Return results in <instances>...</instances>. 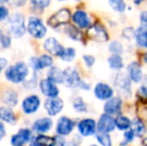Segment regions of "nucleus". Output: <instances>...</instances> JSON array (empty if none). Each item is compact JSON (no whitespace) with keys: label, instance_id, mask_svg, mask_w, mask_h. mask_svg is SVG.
Here are the masks:
<instances>
[{"label":"nucleus","instance_id":"obj_1","mask_svg":"<svg viewBox=\"0 0 147 146\" xmlns=\"http://www.w3.org/2000/svg\"><path fill=\"white\" fill-rule=\"evenodd\" d=\"M30 73L29 65L24 61H17L5 68L4 76L7 81L13 84H21L27 80Z\"/></svg>","mask_w":147,"mask_h":146},{"label":"nucleus","instance_id":"obj_2","mask_svg":"<svg viewBox=\"0 0 147 146\" xmlns=\"http://www.w3.org/2000/svg\"><path fill=\"white\" fill-rule=\"evenodd\" d=\"M8 31L11 36L20 38L24 36L27 31V25L25 23V18L19 12H15L8 18Z\"/></svg>","mask_w":147,"mask_h":146},{"label":"nucleus","instance_id":"obj_3","mask_svg":"<svg viewBox=\"0 0 147 146\" xmlns=\"http://www.w3.org/2000/svg\"><path fill=\"white\" fill-rule=\"evenodd\" d=\"M114 89L119 93V96L124 98H130L132 95V81L128 77L127 73L118 71L113 78Z\"/></svg>","mask_w":147,"mask_h":146},{"label":"nucleus","instance_id":"obj_4","mask_svg":"<svg viewBox=\"0 0 147 146\" xmlns=\"http://www.w3.org/2000/svg\"><path fill=\"white\" fill-rule=\"evenodd\" d=\"M86 34H87V37L90 40L97 43L108 42L109 39H110L106 26L99 21L93 22V24L90 26V28H88L86 30Z\"/></svg>","mask_w":147,"mask_h":146},{"label":"nucleus","instance_id":"obj_5","mask_svg":"<svg viewBox=\"0 0 147 146\" xmlns=\"http://www.w3.org/2000/svg\"><path fill=\"white\" fill-rule=\"evenodd\" d=\"M27 32L35 39H42L47 34V27L42 19L37 16H30L27 20Z\"/></svg>","mask_w":147,"mask_h":146},{"label":"nucleus","instance_id":"obj_6","mask_svg":"<svg viewBox=\"0 0 147 146\" xmlns=\"http://www.w3.org/2000/svg\"><path fill=\"white\" fill-rule=\"evenodd\" d=\"M71 16L72 13L70 9L61 8L48 18L47 24L53 29H57L61 26H66L67 24H69L70 20H71Z\"/></svg>","mask_w":147,"mask_h":146},{"label":"nucleus","instance_id":"obj_7","mask_svg":"<svg viewBox=\"0 0 147 146\" xmlns=\"http://www.w3.org/2000/svg\"><path fill=\"white\" fill-rule=\"evenodd\" d=\"M53 64H54V59H53L52 55L48 54V53H44V54H41L39 56L30 58L28 65L35 72H38V71H42L45 69H49L53 66Z\"/></svg>","mask_w":147,"mask_h":146},{"label":"nucleus","instance_id":"obj_8","mask_svg":"<svg viewBox=\"0 0 147 146\" xmlns=\"http://www.w3.org/2000/svg\"><path fill=\"white\" fill-rule=\"evenodd\" d=\"M71 21L74 25H76L81 30H87L93 24L90 14L85 9H83V8H77L72 13Z\"/></svg>","mask_w":147,"mask_h":146},{"label":"nucleus","instance_id":"obj_9","mask_svg":"<svg viewBox=\"0 0 147 146\" xmlns=\"http://www.w3.org/2000/svg\"><path fill=\"white\" fill-rule=\"evenodd\" d=\"M78 134L82 137L95 136L97 133V121L90 117H86L79 120L76 124Z\"/></svg>","mask_w":147,"mask_h":146},{"label":"nucleus","instance_id":"obj_10","mask_svg":"<svg viewBox=\"0 0 147 146\" xmlns=\"http://www.w3.org/2000/svg\"><path fill=\"white\" fill-rule=\"evenodd\" d=\"M77 123L68 116H60L55 125V132L60 136H69L72 134Z\"/></svg>","mask_w":147,"mask_h":146},{"label":"nucleus","instance_id":"obj_11","mask_svg":"<svg viewBox=\"0 0 147 146\" xmlns=\"http://www.w3.org/2000/svg\"><path fill=\"white\" fill-rule=\"evenodd\" d=\"M20 106L22 112L25 115H32L40 109L41 98L37 94H30L24 97Z\"/></svg>","mask_w":147,"mask_h":146},{"label":"nucleus","instance_id":"obj_12","mask_svg":"<svg viewBox=\"0 0 147 146\" xmlns=\"http://www.w3.org/2000/svg\"><path fill=\"white\" fill-rule=\"evenodd\" d=\"M63 85L67 88H78V85L82 80L78 69L73 66H68L63 69Z\"/></svg>","mask_w":147,"mask_h":146},{"label":"nucleus","instance_id":"obj_13","mask_svg":"<svg viewBox=\"0 0 147 146\" xmlns=\"http://www.w3.org/2000/svg\"><path fill=\"white\" fill-rule=\"evenodd\" d=\"M34 131L30 128H21L16 133L11 135L10 137V145L11 146H25L26 144H29L31 139L33 138Z\"/></svg>","mask_w":147,"mask_h":146},{"label":"nucleus","instance_id":"obj_14","mask_svg":"<svg viewBox=\"0 0 147 146\" xmlns=\"http://www.w3.org/2000/svg\"><path fill=\"white\" fill-rule=\"evenodd\" d=\"M115 89L106 82H97L93 88V94L99 101H106L114 96Z\"/></svg>","mask_w":147,"mask_h":146},{"label":"nucleus","instance_id":"obj_15","mask_svg":"<svg viewBox=\"0 0 147 146\" xmlns=\"http://www.w3.org/2000/svg\"><path fill=\"white\" fill-rule=\"evenodd\" d=\"M43 107H44L45 112L47 113L48 116L55 117L60 114L62 110L64 109V101L59 96L58 97L47 98L43 103Z\"/></svg>","mask_w":147,"mask_h":146},{"label":"nucleus","instance_id":"obj_16","mask_svg":"<svg viewBox=\"0 0 147 146\" xmlns=\"http://www.w3.org/2000/svg\"><path fill=\"white\" fill-rule=\"evenodd\" d=\"M116 129L114 116L103 112L97 120V133H109L111 134Z\"/></svg>","mask_w":147,"mask_h":146},{"label":"nucleus","instance_id":"obj_17","mask_svg":"<svg viewBox=\"0 0 147 146\" xmlns=\"http://www.w3.org/2000/svg\"><path fill=\"white\" fill-rule=\"evenodd\" d=\"M38 87L40 92L47 98L58 97L60 90L58 87V84L52 82L48 78H42L38 82Z\"/></svg>","mask_w":147,"mask_h":146},{"label":"nucleus","instance_id":"obj_18","mask_svg":"<svg viewBox=\"0 0 147 146\" xmlns=\"http://www.w3.org/2000/svg\"><path fill=\"white\" fill-rule=\"evenodd\" d=\"M123 107V100L121 96H113L110 99L106 100L103 105V112L111 116H117L121 114Z\"/></svg>","mask_w":147,"mask_h":146},{"label":"nucleus","instance_id":"obj_19","mask_svg":"<svg viewBox=\"0 0 147 146\" xmlns=\"http://www.w3.org/2000/svg\"><path fill=\"white\" fill-rule=\"evenodd\" d=\"M43 49L46 51V53L59 58L65 50V47L55 37H47L43 42Z\"/></svg>","mask_w":147,"mask_h":146},{"label":"nucleus","instance_id":"obj_20","mask_svg":"<svg viewBox=\"0 0 147 146\" xmlns=\"http://www.w3.org/2000/svg\"><path fill=\"white\" fill-rule=\"evenodd\" d=\"M126 73L133 83H141L144 79L143 69L138 61H131L126 67Z\"/></svg>","mask_w":147,"mask_h":146},{"label":"nucleus","instance_id":"obj_21","mask_svg":"<svg viewBox=\"0 0 147 146\" xmlns=\"http://www.w3.org/2000/svg\"><path fill=\"white\" fill-rule=\"evenodd\" d=\"M53 127V120L50 116L37 118L32 124V130L36 134H47Z\"/></svg>","mask_w":147,"mask_h":146},{"label":"nucleus","instance_id":"obj_22","mask_svg":"<svg viewBox=\"0 0 147 146\" xmlns=\"http://www.w3.org/2000/svg\"><path fill=\"white\" fill-rule=\"evenodd\" d=\"M0 101L4 105L13 108L17 106L18 102H19V95L16 90L12 89V88H7V89L3 90L0 94Z\"/></svg>","mask_w":147,"mask_h":146},{"label":"nucleus","instance_id":"obj_23","mask_svg":"<svg viewBox=\"0 0 147 146\" xmlns=\"http://www.w3.org/2000/svg\"><path fill=\"white\" fill-rule=\"evenodd\" d=\"M0 121L6 123V124H15L17 121V117L12 109V107L3 105L0 107Z\"/></svg>","mask_w":147,"mask_h":146},{"label":"nucleus","instance_id":"obj_24","mask_svg":"<svg viewBox=\"0 0 147 146\" xmlns=\"http://www.w3.org/2000/svg\"><path fill=\"white\" fill-rule=\"evenodd\" d=\"M134 41L137 47L147 49V25H139L136 28Z\"/></svg>","mask_w":147,"mask_h":146},{"label":"nucleus","instance_id":"obj_25","mask_svg":"<svg viewBox=\"0 0 147 146\" xmlns=\"http://www.w3.org/2000/svg\"><path fill=\"white\" fill-rule=\"evenodd\" d=\"M64 33L66 34V36L68 38H70L73 41H78L81 42L84 39V34L82 32V30L80 28H78L74 24H67L64 27Z\"/></svg>","mask_w":147,"mask_h":146},{"label":"nucleus","instance_id":"obj_26","mask_svg":"<svg viewBox=\"0 0 147 146\" xmlns=\"http://www.w3.org/2000/svg\"><path fill=\"white\" fill-rule=\"evenodd\" d=\"M131 129L133 130L136 137H139V138H143L147 133V126L144 120L140 117H134L132 119Z\"/></svg>","mask_w":147,"mask_h":146},{"label":"nucleus","instance_id":"obj_27","mask_svg":"<svg viewBox=\"0 0 147 146\" xmlns=\"http://www.w3.org/2000/svg\"><path fill=\"white\" fill-rule=\"evenodd\" d=\"M54 144V136L46 134H36L29 142V146H52Z\"/></svg>","mask_w":147,"mask_h":146},{"label":"nucleus","instance_id":"obj_28","mask_svg":"<svg viewBox=\"0 0 147 146\" xmlns=\"http://www.w3.org/2000/svg\"><path fill=\"white\" fill-rule=\"evenodd\" d=\"M107 63H108L109 68L116 72L122 71V69L124 68V60L122 55L110 54V56L107 58Z\"/></svg>","mask_w":147,"mask_h":146},{"label":"nucleus","instance_id":"obj_29","mask_svg":"<svg viewBox=\"0 0 147 146\" xmlns=\"http://www.w3.org/2000/svg\"><path fill=\"white\" fill-rule=\"evenodd\" d=\"M46 77L56 84H63V77H64L63 69L59 68L57 66L50 67L48 69V71H47Z\"/></svg>","mask_w":147,"mask_h":146},{"label":"nucleus","instance_id":"obj_30","mask_svg":"<svg viewBox=\"0 0 147 146\" xmlns=\"http://www.w3.org/2000/svg\"><path fill=\"white\" fill-rule=\"evenodd\" d=\"M132 120L126 115L121 114L115 116V125H116V129L119 131H125L131 128Z\"/></svg>","mask_w":147,"mask_h":146},{"label":"nucleus","instance_id":"obj_31","mask_svg":"<svg viewBox=\"0 0 147 146\" xmlns=\"http://www.w3.org/2000/svg\"><path fill=\"white\" fill-rule=\"evenodd\" d=\"M73 110L77 113H87L89 111V106L81 96H76L72 101Z\"/></svg>","mask_w":147,"mask_h":146},{"label":"nucleus","instance_id":"obj_32","mask_svg":"<svg viewBox=\"0 0 147 146\" xmlns=\"http://www.w3.org/2000/svg\"><path fill=\"white\" fill-rule=\"evenodd\" d=\"M108 5L114 12L123 14L128 9L127 3L125 0H108Z\"/></svg>","mask_w":147,"mask_h":146},{"label":"nucleus","instance_id":"obj_33","mask_svg":"<svg viewBox=\"0 0 147 146\" xmlns=\"http://www.w3.org/2000/svg\"><path fill=\"white\" fill-rule=\"evenodd\" d=\"M76 58V49L74 47H65V50L62 53V55L59 57V59L63 62L70 63L74 61Z\"/></svg>","mask_w":147,"mask_h":146},{"label":"nucleus","instance_id":"obj_34","mask_svg":"<svg viewBox=\"0 0 147 146\" xmlns=\"http://www.w3.org/2000/svg\"><path fill=\"white\" fill-rule=\"evenodd\" d=\"M108 51L110 54H118L122 55L124 53V46L121 41L119 40H112L108 44Z\"/></svg>","mask_w":147,"mask_h":146},{"label":"nucleus","instance_id":"obj_35","mask_svg":"<svg viewBox=\"0 0 147 146\" xmlns=\"http://www.w3.org/2000/svg\"><path fill=\"white\" fill-rule=\"evenodd\" d=\"M95 138L99 146H113L112 138L109 133H96Z\"/></svg>","mask_w":147,"mask_h":146},{"label":"nucleus","instance_id":"obj_36","mask_svg":"<svg viewBox=\"0 0 147 146\" xmlns=\"http://www.w3.org/2000/svg\"><path fill=\"white\" fill-rule=\"evenodd\" d=\"M135 137L136 135L134 134L133 130L131 128L123 131V138L119 142V146H128L129 144H131L135 140Z\"/></svg>","mask_w":147,"mask_h":146},{"label":"nucleus","instance_id":"obj_37","mask_svg":"<svg viewBox=\"0 0 147 146\" xmlns=\"http://www.w3.org/2000/svg\"><path fill=\"white\" fill-rule=\"evenodd\" d=\"M135 31L136 28H133L131 26H127V27H124L121 31V36L123 37L125 40H134V37H135Z\"/></svg>","mask_w":147,"mask_h":146},{"label":"nucleus","instance_id":"obj_38","mask_svg":"<svg viewBox=\"0 0 147 146\" xmlns=\"http://www.w3.org/2000/svg\"><path fill=\"white\" fill-rule=\"evenodd\" d=\"M29 1L33 8L39 10H43L45 8L49 7L51 3V0H29Z\"/></svg>","mask_w":147,"mask_h":146},{"label":"nucleus","instance_id":"obj_39","mask_svg":"<svg viewBox=\"0 0 147 146\" xmlns=\"http://www.w3.org/2000/svg\"><path fill=\"white\" fill-rule=\"evenodd\" d=\"M12 43V38L10 36V34L2 33L0 35V46L3 49H8L11 46Z\"/></svg>","mask_w":147,"mask_h":146},{"label":"nucleus","instance_id":"obj_40","mask_svg":"<svg viewBox=\"0 0 147 146\" xmlns=\"http://www.w3.org/2000/svg\"><path fill=\"white\" fill-rule=\"evenodd\" d=\"M82 60H83L84 64L87 68H92L94 66L95 62H96V58L92 54H84L82 56Z\"/></svg>","mask_w":147,"mask_h":146},{"label":"nucleus","instance_id":"obj_41","mask_svg":"<svg viewBox=\"0 0 147 146\" xmlns=\"http://www.w3.org/2000/svg\"><path fill=\"white\" fill-rule=\"evenodd\" d=\"M83 137L80 134H75L72 136V138L70 140L67 141L66 146H81L82 142H83Z\"/></svg>","mask_w":147,"mask_h":146},{"label":"nucleus","instance_id":"obj_42","mask_svg":"<svg viewBox=\"0 0 147 146\" xmlns=\"http://www.w3.org/2000/svg\"><path fill=\"white\" fill-rule=\"evenodd\" d=\"M10 16L9 9L5 5H0V22L8 19Z\"/></svg>","mask_w":147,"mask_h":146},{"label":"nucleus","instance_id":"obj_43","mask_svg":"<svg viewBox=\"0 0 147 146\" xmlns=\"http://www.w3.org/2000/svg\"><path fill=\"white\" fill-rule=\"evenodd\" d=\"M67 144V140L65 139V137L60 136V135H55L54 136V144L52 146H66Z\"/></svg>","mask_w":147,"mask_h":146},{"label":"nucleus","instance_id":"obj_44","mask_svg":"<svg viewBox=\"0 0 147 146\" xmlns=\"http://www.w3.org/2000/svg\"><path fill=\"white\" fill-rule=\"evenodd\" d=\"M137 95L142 99H147V84H142L137 89Z\"/></svg>","mask_w":147,"mask_h":146},{"label":"nucleus","instance_id":"obj_45","mask_svg":"<svg viewBox=\"0 0 147 146\" xmlns=\"http://www.w3.org/2000/svg\"><path fill=\"white\" fill-rule=\"evenodd\" d=\"M24 85H25V87L27 88V89H32V88H34L36 85H38V81H37L36 77L35 76H33L32 78H31L30 80H26L25 82H24Z\"/></svg>","mask_w":147,"mask_h":146},{"label":"nucleus","instance_id":"obj_46","mask_svg":"<svg viewBox=\"0 0 147 146\" xmlns=\"http://www.w3.org/2000/svg\"><path fill=\"white\" fill-rule=\"evenodd\" d=\"M90 88H91V84L89 83V82L85 81L84 79H82L81 81H80L79 85H78V89L83 90V91H89Z\"/></svg>","mask_w":147,"mask_h":146},{"label":"nucleus","instance_id":"obj_47","mask_svg":"<svg viewBox=\"0 0 147 146\" xmlns=\"http://www.w3.org/2000/svg\"><path fill=\"white\" fill-rule=\"evenodd\" d=\"M140 25H147V9L142 10L139 13Z\"/></svg>","mask_w":147,"mask_h":146},{"label":"nucleus","instance_id":"obj_48","mask_svg":"<svg viewBox=\"0 0 147 146\" xmlns=\"http://www.w3.org/2000/svg\"><path fill=\"white\" fill-rule=\"evenodd\" d=\"M6 127H5V124L4 122L0 121V141H2V139L6 136Z\"/></svg>","mask_w":147,"mask_h":146},{"label":"nucleus","instance_id":"obj_49","mask_svg":"<svg viewBox=\"0 0 147 146\" xmlns=\"http://www.w3.org/2000/svg\"><path fill=\"white\" fill-rule=\"evenodd\" d=\"M26 0H13L12 1V3H13V5L17 6V7H20V6H23L24 4H25Z\"/></svg>","mask_w":147,"mask_h":146},{"label":"nucleus","instance_id":"obj_50","mask_svg":"<svg viewBox=\"0 0 147 146\" xmlns=\"http://www.w3.org/2000/svg\"><path fill=\"white\" fill-rule=\"evenodd\" d=\"M0 65H1L3 68H7L8 67V61L4 57H0Z\"/></svg>","mask_w":147,"mask_h":146},{"label":"nucleus","instance_id":"obj_51","mask_svg":"<svg viewBox=\"0 0 147 146\" xmlns=\"http://www.w3.org/2000/svg\"><path fill=\"white\" fill-rule=\"evenodd\" d=\"M146 0H133V3H134V5H136V6H139V5H141L143 2H145Z\"/></svg>","mask_w":147,"mask_h":146},{"label":"nucleus","instance_id":"obj_52","mask_svg":"<svg viewBox=\"0 0 147 146\" xmlns=\"http://www.w3.org/2000/svg\"><path fill=\"white\" fill-rule=\"evenodd\" d=\"M142 60H143V62L147 65V51H145V52L142 54Z\"/></svg>","mask_w":147,"mask_h":146},{"label":"nucleus","instance_id":"obj_53","mask_svg":"<svg viewBox=\"0 0 147 146\" xmlns=\"http://www.w3.org/2000/svg\"><path fill=\"white\" fill-rule=\"evenodd\" d=\"M141 143L143 146H147V136H144L141 140Z\"/></svg>","mask_w":147,"mask_h":146},{"label":"nucleus","instance_id":"obj_54","mask_svg":"<svg viewBox=\"0 0 147 146\" xmlns=\"http://www.w3.org/2000/svg\"><path fill=\"white\" fill-rule=\"evenodd\" d=\"M8 2H10V0H0V5H5Z\"/></svg>","mask_w":147,"mask_h":146},{"label":"nucleus","instance_id":"obj_55","mask_svg":"<svg viewBox=\"0 0 147 146\" xmlns=\"http://www.w3.org/2000/svg\"><path fill=\"white\" fill-rule=\"evenodd\" d=\"M3 69H4L3 67H2L1 65H0V75H1V73H2V70H3Z\"/></svg>","mask_w":147,"mask_h":146},{"label":"nucleus","instance_id":"obj_56","mask_svg":"<svg viewBox=\"0 0 147 146\" xmlns=\"http://www.w3.org/2000/svg\"><path fill=\"white\" fill-rule=\"evenodd\" d=\"M88 146H99L98 144H90V145H88Z\"/></svg>","mask_w":147,"mask_h":146},{"label":"nucleus","instance_id":"obj_57","mask_svg":"<svg viewBox=\"0 0 147 146\" xmlns=\"http://www.w3.org/2000/svg\"><path fill=\"white\" fill-rule=\"evenodd\" d=\"M57 1H60V2H64V1H67V0H57Z\"/></svg>","mask_w":147,"mask_h":146},{"label":"nucleus","instance_id":"obj_58","mask_svg":"<svg viewBox=\"0 0 147 146\" xmlns=\"http://www.w3.org/2000/svg\"><path fill=\"white\" fill-rule=\"evenodd\" d=\"M74 1H77V2H79V1H82V0H74Z\"/></svg>","mask_w":147,"mask_h":146}]
</instances>
